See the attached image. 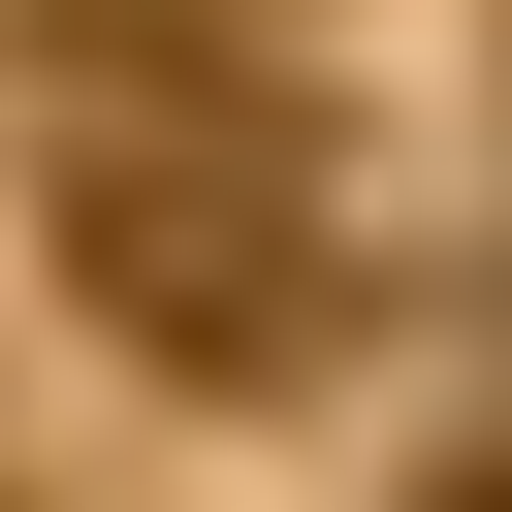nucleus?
I'll use <instances>...</instances> for the list:
<instances>
[{"instance_id":"1","label":"nucleus","mask_w":512,"mask_h":512,"mask_svg":"<svg viewBox=\"0 0 512 512\" xmlns=\"http://www.w3.org/2000/svg\"><path fill=\"white\" fill-rule=\"evenodd\" d=\"M64 288H96V352H160V384H288L320 352V192H288V128L256 96H64Z\"/></svg>"},{"instance_id":"2","label":"nucleus","mask_w":512,"mask_h":512,"mask_svg":"<svg viewBox=\"0 0 512 512\" xmlns=\"http://www.w3.org/2000/svg\"><path fill=\"white\" fill-rule=\"evenodd\" d=\"M416 512H512V448H448V480H416Z\"/></svg>"}]
</instances>
